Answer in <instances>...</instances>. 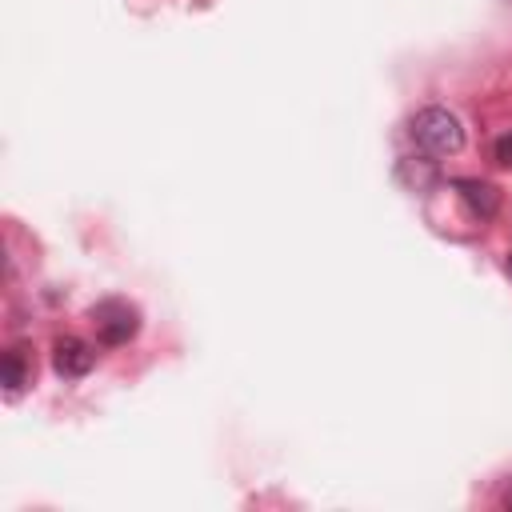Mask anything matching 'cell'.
<instances>
[{
    "label": "cell",
    "instance_id": "cell-1",
    "mask_svg": "<svg viewBox=\"0 0 512 512\" xmlns=\"http://www.w3.org/2000/svg\"><path fill=\"white\" fill-rule=\"evenodd\" d=\"M412 140L428 152V156H456L464 148V124L456 112H448L444 104H428L412 116L408 124Z\"/></svg>",
    "mask_w": 512,
    "mask_h": 512
},
{
    "label": "cell",
    "instance_id": "cell-4",
    "mask_svg": "<svg viewBox=\"0 0 512 512\" xmlns=\"http://www.w3.org/2000/svg\"><path fill=\"white\" fill-rule=\"evenodd\" d=\"M452 188L460 192V200H464V208H468L472 220H492L500 212V188L496 184L464 176V180H452Z\"/></svg>",
    "mask_w": 512,
    "mask_h": 512
},
{
    "label": "cell",
    "instance_id": "cell-5",
    "mask_svg": "<svg viewBox=\"0 0 512 512\" xmlns=\"http://www.w3.org/2000/svg\"><path fill=\"white\" fill-rule=\"evenodd\" d=\"M0 380H4L8 400H16V396L24 392V384H32V364L24 360L20 348H8V352H4V360H0Z\"/></svg>",
    "mask_w": 512,
    "mask_h": 512
},
{
    "label": "cell",
    "instance_id": "cell-3",
    "mask_svg": "<svg viewBox=\"0 0 512 512\" xmlns=\"http://www.w3.org/2000/svg\"><path fill=\"white\" fill-rule=\"evenodd\" d=\"M92 364H96V348H92L88 340H80V336H60V340L52 344V368H56V376L80 380V376L92 372Z\"/></svg>",
    "mask_w": 512,
    "mask_h": 512
},
{
    "label": "cell",
    "instance_id": "cell-6",
    "mask_svg": "<svg viewBox=\"0 0 512 512\" xmlns=\"http://www.w3.org/2000/svg\"><path fill=\"white\" fill-rule=\"evenodd\" d=\"M492 152H496V164H500V168H512V132H504Z\"/></svg>",
    "mask_w": 512,
    "mask_h": 512
},
{
    "label": "cell",
    "instance_id": "cell-2",
    "mask_svg": "<svg viewBox=\"0 0 512 512\" xmlns=\"http://www.w3.org/2000/svg\"><path fill=\"white\" fill-rule=\"evenodd\" d=\"M88 320H92L96 340H100L104 348H120V344H128V340L140 332V312H136V304H128V300H120V296H108V300L92 304Z\"/></svg>",
    "mask_w": 512,
    "mask_h": 512
},
{
    "label": "cell",
    "instance_id": "cell-7",
    "mask_svg": "<svg viewBox=\"0 0 512 512\" xmlns=\"http://www.w3.org/2000/svg\"><path fill=\"white\" fill-rule=\"evenodd\" d=\"M504 268H508V276H512V252H508V260H504Z\"/></svg>",
    "mask_w": 512,
    "mask_h": 512
}]
</instances>
